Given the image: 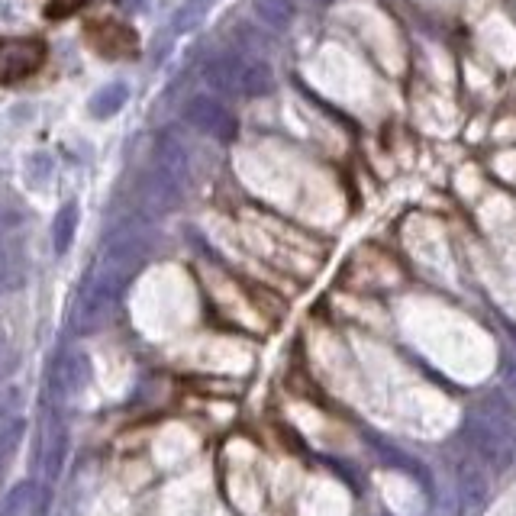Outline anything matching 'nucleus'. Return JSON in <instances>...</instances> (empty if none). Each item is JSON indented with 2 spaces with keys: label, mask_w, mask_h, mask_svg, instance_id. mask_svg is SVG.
<instances>
[{
  "label": "nucleus",
  "mask_w": 516,
  "mask_h": 516,
  "mask_svg": "<svg viewBox=\"0 0 516 516\" xmlns=\"http://www.w3.org/2000/svg\"><path fill=\"white\" fill-rule=\"evenodd\" d=\"M68 446H71L68 429L59 420H52L49 433H46V442H42V449H39V462H42V475H46V481H55L65 471Z\"/></svg>",
  "instance_id": "7"
},
{
  "label": "nucleus",
  "mask_w": 516,
  "mask_h": 516,
  "mask_svg": "<svg viewBox=\"0 0 516 516\" xmlns=\"http://www.w3.org/2000/svg\"><path fill=\"white\" fill-rule=\"evenodd\" d=\"M123 7L126 10H136V7H142V0H123Z\"/></svg>",
  "instance_id": "17"
},
{
  "label": "nucleus",
  "mask_w": 516,
  "mask_h": 516,
  "mask_svg": "<svg viewBox=\"0 0 516 516\" xmlns=\"http://www.w3.org/2000/svg\"><path fill=\"white\" fill-rule=\"evenodd\" d=\"M91 0H52L49 4V17L52 20H59V17H68V13H75L81 7H88Z\"/></svg>",
  "instance_id": "16"
},
{
  "label": "nucleus",
  "mask_w": 516,
  "mask_h": 516,
  "mask_svg": "<svg viewBox=\"0 0 516 516\" xmlns=\"http://www.w3.org/2000/svg\"><path fill=\"white\" fill-rule=\"evenodd\" d=\"M258 17H265L268 23H284L288 20V4L284 0H258Z\"/></svg>",
  "instance_id": "15"
},
{
  "label": "nucleus",
  "mask_w": 516,
  "mask_h": 516,
  "mask_svg": "<svg viewBox=\"0 0 516 516\" xmlns=\"http://www.w3.org/2000/svg\"><path fill=\"white\" fill-rule=\"evenodd\" d=\"M75 226H78V204H68L59 220H55V252H68L71 239H75Z\"/></svg>",
  "instance_id": "12"
},
{
  "label": "nucleus",
  "mask_w": 516,
  "mask_h": 516,
  "mask_svg": "<svg viewBox=\"0 0 516 516\" xmlns=\"http://www.w3.org/2000/svg\"><path fill=\"white\" fill-rule=\"evenodd\" d=\"M146 258H149L146 233H120L113 242H107L100 262L91 268L88 281H84L75 307V326L81 333H91V329L104 326L113 317L129 278L136 275Z\"/></svg>",
  "instance_id": "1"
},
{
  "label": "nucleus",
  "mask_w": 516,
  "mask_h": 516,
  "mask_svg": "<svg viewBox=\"0 0 516 516\" xmlns=\"http://www.w3.org/2000/svg\"><path fill=\"white\" fill-rule=\"evenodd\" d=\"M23 429H26V423H23V420H7V423H0V462H4L7 452L20 442Z\"/></svg>",
  "instance_id": "14"
},
{
  "label": "nucleus",
  "mask_w": 516,
  "mask_h": 516,
  "mask_svg": "<svg viewBox=\"0 0 516 516\" xmlns=\"http://www.w3.org/2000/svg\"><path fill=\"white\" fill-rule=\"evenodd\" d=\"M184 117H188V123L194 129H200V133H207V136H233V113H229L223 107V100L220 97H210V94H197L188 110H184Z\"/></svg>",
  "instance_id": "6"
},
{
  "label": "nucleus",
  "mask_w": 516,
  "mask_h": 516,
  "mask_svg": "<svg viewBox=\"0 0 516 516\" xmlns=\"http://www.w3.org/2000/svg\"><path fill=\"white\" fill-rule=\"evenodd\" d=\"M368 446H371V452H375V455L381 458V462H384L387 468L404 471V475L417 478L423 487H429V475L423 471V465L417 462V458H410L407 452H400L397 446H391V442H384L381 436H368Z\"/></svg>",
  "instance_id": "8"
},
{
  "label": "nucleus",
  "mask_w": 516,
  "mask_h": 516,
  "mask_svg": "<svg viewBox=\"0 0 516 516\" xmlns=\"http://www.w3.org/2000/svg\"><path fill=\"white\" fill-rule=\"evenodd\" d=\"M30 497H33V484L30 481L17 484L13 491H7L4 500H0V516H23L26 507H30Z\"/></svg>",
  "instance_id": "13"
},
{
  "label": "nucleus",
  "mask_w": 516,
  "mask_h": 516,
  "mask_svg": "<svg viewBox=\"0 0 516 516\" xmlns=\"http://www.w3.org/2000/svg\"><path fill=\"white\" fill-rule=\"evenodd\" d=\"M217 4H220V0H184V4L178 7V13H175V23H171V30H175V33L194 30V26L204 20Z\"/></svg>",
  "instance_id": "10"
},
{
  "label": "nucleus",
  "mask_w": 516,
  "mask_h": 516,
  "mask_svg": "<svg viewBox=\"0 0 516 516\" xmlns=\"http://www.w3.org/2000/svg\"><path fill=\"white\" fill-rule=\"evenodd\" d=\"M129 100V88L126 84H107V88H100L91 100V113L97 120H107L113 113H120L123 104Z\"/></svg>",
  "instance_id": "9"
},
{
  "label": "nucleus",
  "mask_w": 516,
  "mask_h": 516,
  "mask_svg": "<svg viewBox=\"0 0 516 516\" xmlns=\"http://www.w3.org/2000/svg\"><path fill=\"white\" fill-rule=\"evenodd\" d=\"M462 436L475 452V458L491 468V471H510L516 465V423L510 417H500V413H491V417H468L462 426Z\"/></svg>",
  "instance_id": "2"
},
{
  "label": "nucleus",
  "mask_w": 516,
  "mask_h": 516,
  "mask_svg": "<svg viewBox=\"0 0 516 516\" xmlns=\"http://www.w3.org/2000/svg\"><path fill=\"white\" fill-rule=\"evenodd\" d=\"M487 500H491V481H487V471L465 458L458 462L455 471V516H481Z\"/></svg>",
  "instance_id": "4"
},
{
  "label": "nucleus",
  "mask_w": 516,
  "mask_h": 516,
  "mask_svg": "<svg viewBox=\"0 0 516 516\" xmlns=\"http://www.w3.org/2000/svg\"><path fill=\"white\" fill-rule=\"evenodd\" d=\"M271 91V75L265 65H252V62H242V75H239V94H268Z\"/></svg>",
  "instance_id": "11"
},
{
  "label": "nucleus",
  "mask_w": 516,
  "mask_h": 516,
  "mask_svg": "<svg viewBox=\"0 0 516 516\" xmlns=\"http://www.w3.org/2000/svg\"><path fill=\"white\" fill-rule=\"evenodd\" d=\"M46 62V46L39 39H0V84L30 78Z\"/></svg>",
  "instance_id": "3"
},
{
  "label": "nucleus",
  "mask_w": 516,
  "mask_h": 516,
  "mask_svg": "<svg viewBox=\"0 0 516 516\" xmlns=\"http://www.w3.org/2000/svg\"><path fill=\"white\" fill-rule=\"evenodd\" d=\"M88 39H91V46L100 55H107V59H129V55L139 52L136 33L129 30L126 23H120V20H97V23H88Z\"/></svg>",
  "instance_id": "5"
}]
</instances>
